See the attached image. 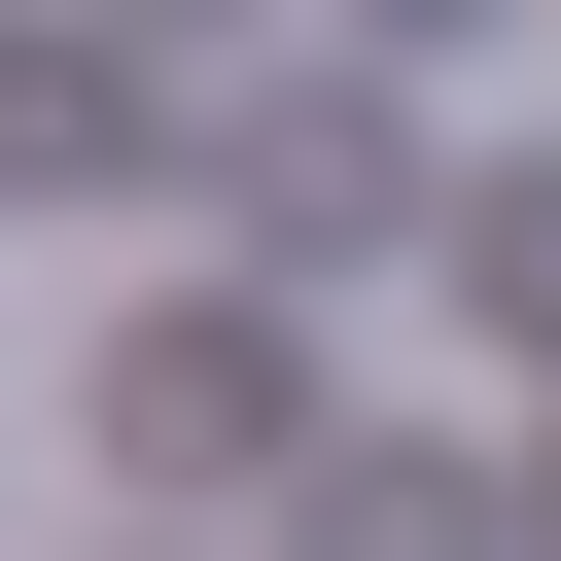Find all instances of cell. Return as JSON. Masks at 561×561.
<instances>
[{"instance_id":"cell-1","label":"cell","mask_w":561,"mask_h":561,"mask_svg":"<svg viewBox=\"0 0 561 561\" xmlns=\"http://www.w3.org/2000/svg\"><path fill=\"white\" fill-rule=\"evenodd\" d=\"M105 456H140V491H210V456H316V351H280V316H140V351H105Z\"/></svg>"},{"instance_id":"cell-2","label":"cell","mask_w":561,"mask_h":561,"mask_svg":"<svg viewBox=\"0 0 561 561\" xmlns=\"http://www.w3.org/2000/svg\"><path fill=\"white\" fill-rule=\"evenodd\" d=\"M491 526H526L491 456H316V561H491Z\"/></svg>"},{"instance_id":"cell-5","label":"cell","mask_w":561,"mask_h":561,"mask_svg":"<svg viewBox=\"0 0 561 561\" xmlns=\"http://www.w3.org/2000/svg\"><path fill=\"white\" fill-rule=\"evenodd\" d=\"M526 561H561V491H526Z\"/></svg>"},{"instance_id":"cell-4","label":"cell","mask_w":561,"mask_h":561,"mask_svg":"<svg viewBox=\"0 0 561 561\" xmlns=\"http://www.w3.org/2000/svg\"><path fill=\"white\" fill-rule=\"evenodd\" d=\"M351 35H491V0H351Z\"/></svg>"},{"instance_id":"cell-6","label":"cell","mask_w":561,"mask_h":561,"mask_svg":"<svg viewBox=\"0 0 561 561\" xmlns=\"http://www.w3.org/2000/svg\"><path fill=\"white\" fill-rule=\"evenodd\" d=\"M140 35H175V0H140Z\"/></svg>"},{"instance_id":"cell-3","label":"cell","mask_w":561,"mask_h":561,"mask_svg":"<svg viewBox=\"0 0 561 561\" xmlns=\"http://www.w3.org/2000/svg\"><path fill=\"white\" fill-rule=\"evenodd\" d=\"M456 316H491V351H561V175H456Z\"/></svg>"}]
</instances>
